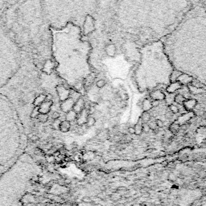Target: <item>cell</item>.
<instances>
[{"label": "cell", "mask_w": 206, "mask_h": 206, "mask_svg": "<svg viewBox=\"0 0 206 206\" xmlns=\"http://www.w3.org/2000/svg\"><path fill=\"white\" fill-rule=\"evenodd\" d=\"M70 129H71V122H69L66 120H64V121L61 122V125H60V130L61 131L65 133V132H68Z\"/></svg>", "instance_id": "12"}, {"label": "cell", "mask_w": 206, "mask_h": 206, "mask_svg": "<svg viewBox=\"0 0 206 206\" xmlns=\"http://www.w3.org/2000/svg\"><path fill=\"white\" fill-rule=\"evenodd\" d=\"M74 102L71 98L69 97V98H68L67 100H65V101H64V102H62V103L61 104V109L64 111V112H65V113H68V112H69L70 110H72V108H73V105H74Z\"/></svg>", "instance_id": "6"}, {"label": "cell", "mask_w": 206, "mask_h": 206, "mask_svg": "<svg viewBox=\"0 0 206 206\" xmlns=\"http://www.w3.org/2000/svg\"><path fill=\"white\" fill-rule=\"evenodd\" d=\"M135 128V135H142L143 133V127L142 125H140V124H135V126L134 127Z\"/></svg>", "instance_id": "23"}, {"label": "cell", "mask_w": 206, "mask_h": 206, "mask_svg": "<svg viewBox=\"0 0 206 206\" xmlns=\"http://www.w3.org/2000/svg\"><path fill=\"white\" fill-rule=\"evenodd\" d=\"M181 85L179 81H176V82H173V83H171L168 88H167V92L169 93V94H172V93H174L176 92V90L180 89L181 88Z\"/></svg>", "instance_id": "11"}, {"label": "cell", "mask_w": 206, "mask_h": 206, "mask_svg": "<svg viewBox=\"0 0 206 206\" xmlns=\"http://www.w3.org/2000/svg\"><path fill=\"white\" fill-rule=\"evenodd\" d=\"M79 116H77V124L79 126H83L85 123L86 122L87 118H88V111L87 110L84 109L80 114Z\"/></svg>", "instance_id": "7"}, {"label": "cell", "mask_w": 206, "mask_h": 206, "mask_svg": "<svg viewBox=\"0 0 206 206\" xmlns=\"http://www.w3.org/2000/svg\"><path fill=\"white\" fill-rule=\"evenodd\" d=\"M77 114L73 110H70L66 114V121H68L69 122H73L75 119H77Z\"/></svg>", "instance_id": "15"}, {"label": "cell", "mask_w": 206, "mask_h": 206, "mask_svg": "<svg viewBox=\"0 0 206 206\" xmlns=\"http://www.w3.org/2000/svg\"><path fill=\"white\" fill-rule=\"evenodd\" d=\"M116 148H117V147H115V146H114V147H113V146H111V147H110V150L115 151V150H116Z\"/></svg>", "instance_id": "37"}, {"label": "cell", "mask_w": 206, "mask_h": 206, "mask_svg": "<svg viewBox=\"0 0 206 206\" xmlns=\"http://www.w3.org/2000/svg\"><path fill=\"white\" fill-rule=\"evenodd\" d=\"M188 89H189V92L193 94H201L204 92V90L202 89H197V88H195L193 86H188Z\"/></svg>", "instance_id": "20"}, {"label": "cell", "mask_w": 206, "mask_h": 206, "mask_svg": "<svg viewBox=\"0 0 206 206\" xmlns=\"http://www.w3.org/2000/svg\"><path fill=\"white\" fill-rule=\"evenodd\" d=\"M84 106H85V102H84V100L81 97L77 102H76L75 103H74V105H73L72 110L78 114H80L82 110H83L85 109V108H84Z\"/></svg>", "instance_id": "8"}, {"label": "cell", "mask_w": 206, "mask_h": 206, "mask_svg": "<svg viewBox=\"0 0 206 206\" xmlns=\"http://www.w3.org/2000/svg\"><path fill=\"white\" fill-rule=\"evenodd\" d=\"M128 132L130 134V135H135V128L132 127H130L128 128Z\"/></svg>", "instance_id": "36"}, {"label": "cell", "mask_w": 206, "mask_h": 206, "mask_svg": "<svg viewBox=\"0 0 206 206\" xmlns=\"http://www.w3.org/2000/svg\"><path fill=\"white\" fill-rule=\"evenodd\" d=\"M52 118L54 119V120H56V119H58L59 118V117H60V114L58 113V112H56V111H54V112H52Z\"/></svg>", "instance_id": "33"}, {"label": "cell", "mask_w": 206, "mask_h": 206, "mask_svg": "<svg viewBox=\"0 0 206 206\" xmlns=\"http://www.w3.org/2000/svg\"><path fill=\"white\" fill-rule=\"evenodd\" d=\"M143 132H145V133H148L150 131V127L148 126L147 123H143Z\"/></svg>", "instance_id": "30"}, {"label": "cell", "mask_w": 206, "mask_h": 206, "mask_svg": "<svg viewBox=\"0 0 206 206\" xmlns=\"http://www.w3.org/2000/svg\"><path fill=\"white\" fill-rule=\"evenodd\" d=\"M36 118L40 122H46L48 119V115L44 114H39Z\"/></svg>", "instance_id": "25"}, {"label": "cell", "mask_w": 206, "mask_h": 206, "mask_svg": "<svg viewBox=\"0 0 206 206\" xmlns=\"http://www.w3.org/2000/svg\"><path fill=\"white\" fill-rule=\"evenodd\" d=\"M151 103L148 99H145L143 102L142 104V109L144 110V112H147L148 110H150L151 109Z\"/></svg>", "instance_id": "18"}, {"label": "cell", "mask_w": 206, "mask_h": 206, "mask_svg": "<svg viewBox=\"0 0 206 206\" xmlns=\"http://www.w3.org/2000/svg\"><path fill=\"white\" fill-rule=\"evenodd\" d=\"M184 107H185V109H186V110H192V108H194V107L196 106V100H192V99L188 100V101L185 102L184 103Z\"/></svg>", "instance_id": "16"}, {"label": "cell", "mask_w": 206, "mask_h": 206, "mask_svg": "<svg viewBox=\"0 0 206 206\" xmlns=\"http://www.w3.org/2000/svg\"><path fill=\"white\" fill-rule=\"evenodd\" d=\"M52 105V101H45L41 105L38 106V110L39 114H48V112L50 111L51 106Z\"/></svg>", "instance_id": "5"}, {"label": "cell", "mask_w": 206, "mask_h": 206, "mask_svg": "<svg viewBox=\"0 0 206 206\" xmlns=\"http://www.w3.org/2000/svg\"><path fill=\"white\" fill-rule=\"evenodd\" d=\"M155 124H156V126H157V127H160V128H162L163 127V122L160 119H157V120H156L155 121Z\"/></svg>", "instance_id": "34"}, {"label": "cell", "mask_w": 206, "mask_h": 206, "mask_svg": "<svg viewBox=\"0 0 206 206\" xmlns=\"http://www.w3.org/2000/svg\"><path fill=\"white\" fill-rule=\"evenodd\" d=\"M56 92H57V94H58V97H59V99L61 101V102H64L65 100H67L68 98H69V95H70V91L65 88L64 85H58L56 86Z\"/></svg>", "instance_id": "4"}, {"label": "cell", "mask_w": 206, "mask_h": 206, "mask_svg": "<svg viewBox=\"0 0 206 206\" xmlns=\"http://www.w3.org/2000/svg\"><path fill=\"white\" fill-rule=\"evenodd\" d=\"M105 52L106 54L108 55L109 56H114L115 54H116V47H115L114 44H110L108 45H106L105 46Z\"/></svg>", "instance_id": "10"}, {"label": "cell", "mask_w": 206, "mask_h": 206, "mask_svg": "<svg viewBox=\"0 0 206 206\" xmlns=\"http://www.w3.org/2000/svg\"><path fill=\"white\" fill-rule=\"evenodd\" d=\"M39 171L29 156L23 154L0 176V206H19L31 180Z\"/></svg>", "instance_id": "1"}, {"label": "cell", "mask_w": 206, "mask_h": 206, "mask_svg": "<svg viewBox=\"0 0 206 206\" xmlns=\"http://www.w3.org/2000/svg\"><path fill=\"white\" fill-rule=\"evenodd\" d=\"M151 97L153 98L154 100L160 101L165 98V95H164V94L162 93L160 90H157V91H155L152 94H151Z\"/></svg>", "instance_id": "13"}, {"label": "cell", "mask_w": 206, "mask_h": 206, "mask_svg": "<svg viewBox=\"0 0 206 206\" xmlns=\"http://www.w3.org/2000/svg\"><path fill=\"white\" fill-rule=\"evenodd\" d=\"M192 77L188 76V75H186V74H181V75L178 77L177 79V81H179L180 83L182 85H188V84H190L192 81Z\"/></svg>", "instance_id": "9"}, {"label": "cell", "mask_w": 206, "mask_h": 206, "mask_svg": "<svg viewBox=\"0 0 206 206\" xmlns=\"http://www.w3.org/2000/svg\"><path fill=\"white\" fill-rule=\"evenodd\" d=\"M109 114H110V116H112V117H117V116H118V111H117L116 110L113 109V108L110 109V110H109Z\"/></svg>", "instance_id": "32"}, {"label": "cell", "mask_w": 206, "mask_h": 206, "mask_svg": "<svg viewBox=\"0 0 206 206\" xmlns=\"http://www.w3.org/2000/svg\"><path fill=\"white\" fill-rule=\"evenodd\" d=\"M141 119L142 121L143 122V123H147L150 120H151V115L148 112H143L142 114V116H141Z\"/></svg>", "instance_id": "21"}, {"label": "cell", "mask_w": 206, "mask_h": 206, "mask_svg": "<svg viewBox=\"0 0 206 206\" xmlns=\"http://www.w3.org/2000/svg\"><path fill=\"white\" fill-rule=\"evenodd\" d=\"M97 122V120L92 116V115H89L88 118H87V120H86V122L85 124L88 127H94Z\"/></svg>", "instance_id": "19"}, {"label": "cell", "mask_w": 206, "mask_h": 206, "mask_svg": "<svg viewBox=\"0 0 206 206\" xmlns=\"http://www.w3.org/2000/svg\"><path fill=\"white\" fill-rule=\"evenodd\" d=\"M45 101H46V97L44 95H39V96H38V97H36L35 98V100H34V105L36 107H38L39 105H41V104H42Z\"/></svg>", "instance_id": "17"}, {"label": "cell", "mask_w": 206, "mask_h": 206, "mask_svg": "<svg viewBox=\"0 0 206 206\" xmlns=\"http://www.w3.org/2000/svg\"><path fill=\"white\" fill-rule=\"evenodd\" d=\"M20 48L0 25V89L8 84L20 69Z\"/></svg>", "instance_id": "3"}, {"label": "cell", "mask_w": 206, "mask_h": 206, "mask_svg": "<svg viewBox=\"0 0 206 206\" xmlns=\"http://www.w3.org/2000/svg\"><path fill=\"white\" fill-rule=\"evenodd\" d=\"M180 129V125L177 124V122L176 123H173V124L170 127V130L171 131L172 133H176L177 131L179 130Z\"/></svg>", "instance_id": "27"}, {"label": "cell", "mask_w": 206, "mask_h": 206, "mask_svg": "<svg viewBox=\"0 0 206 206\" xmlns=\"http://www.w3.org/2000/svg\"><path fill=\"white\" fill-rule=\"evenodd\" d=\"M151 106L152 107H155V106H158L160 105V101H157V100H153L152 102H151Z\"/></svg>", "instance_id": "35"}, {"label": "cell", "mask_w": 206, "mask_h": 206, "mask_svg": "<svg viewBox=\"0 0 206 206\" xmlns=\"http://www.w3.org/2000/svg\"><path fill=\"white\" fill-rule=\"evenodd\" d=\"M61 122L59 119L54 120V122H52V127L54 130H60Z\"/></svg>", "instance_id": "28"}, {"label": "cell", "mask_w": 206, "mask_h": 206, "mask_svg": "<svg viewBox=\"0 0 206 206\" xmlns=\"http://www.w3.org/2000/svg\"><path fill=\"white\" fill-rule=\"evenodd\" d=\"M170 110L172 113H174V114H176L179 112V108L177 107V105H170Z\"/></svg>", "instance_id": "31"}, {"label": "cell", "mask_w": 206, "mask_h": 206, "mask_svg": "<svg viewBox=\"0 0 206 206\" xmlns=\"http://www.w3.org/2000/svg\"><path fill=\"white\" fill-rule=\"evenodd\" d=\"M96 85H97V88L102 89V88H103V87L105 85V81L104 80L101 79V80L97 81L96 82Z\"/></svg>", "instance_id": "29"}, {"label": "cell", "mask_w": 206, "mask_h": 206, "mask_svg": "<svg viewBox=\"0 0 206 206\" xmlns=\"http://www.w3.org/2000/svg\"><path fill=\"white\" fill-rule=\"evenodd\" d=\"M175 102H176L178 104H183L185 101V98L182 95V94H177L175 96V99H174Z\"/></svg>", "instance_id": "24"}, {"label": "cell", "mask_w": 206, "mask_h": 206, "mask_svg": "<svg viewBox=\"0 0 206 206\" xmlns=\"http://www.w3.org/2000/svg\"><path fill=\"white\" fill-rule=\"evenodd\" d=\"M181 74H182V73H181L180 72H179V71H174L171 73V81L172 82L177 81L178 77L181 75Z\"/></svg>", "instance_id": "22"}, {"label": "cell", "mask_w": 206, "mask_h": 206, "mask_svg": "<svg viewBox=\"0 0 206 206\" xmlns=\"http://www.w3.org/2000/svg\"><path fill=\"white\" fill-rule=\"evenodd\" d=\"M19 120L11 104L0 94V173L12 165L21 147Z\"/></svg>", "instance_id": "2"}, {"label": "cell", "mask_w": 206, "mask_h": 206, "mask_svg": "<svg viewBox=\"0 0 206 206\" xmlns=\"http://www.w3.org/2000/svg\"><path fill=\"white\" fill-rule=\"evenodd\" d=\"M191 85H192V86L197 88V89H202L203 88V85L201 83V82L198 81L197 80H195V79H192V81L191 82Z\"/></svg>", "instance_id": "26"}, {"label": "cell", "mask_w": 206, "mask_h": 206, "mask_svg": "<svg viewBox=\"0 0 206 206\" xmlns=\"http://www.w3.org/2000/svg\"><path fill=\"white\" fill-rule=\"evenodd\" d=\"M54 67V64L52 62V61L50 60H48L46 61V62L44 63V72H46L47 74H49L51 72V71H52V69Z\"/></svg>", "instance_id": "14"}]
</instances>
